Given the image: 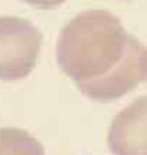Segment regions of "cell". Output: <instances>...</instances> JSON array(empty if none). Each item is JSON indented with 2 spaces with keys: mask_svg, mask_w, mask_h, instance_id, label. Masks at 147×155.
Instances as JSON below:
<instances>
[{
  "mask_svg": "<svg viewBox=\"0 0 147 155\" xmlns=\"http://www.w3.org/2000/svg\"><path fill=\"white\" fill-rule=\"evenodd\" d=\"M0 155H46L40 141L19 128H0Z\"/></svg>",
  "mask_w": 147,
  "mask_h": 155,
  "instance_id": "obj_5",
  "label": "cell"
},
{
  "mask_svg": "<svg viewBox=\"0 0 147 155\" xmlns=\"http://www.w3.org/2000/svg\"><path fill=\"white\" fill-rule=\"evenodd\" d=\"M124 35L117 19L102 10L83 12L64 25L56 43V62L74 82L92 81L120 61Z\"/></svg>",
  "mask_w": 147,
  "mask_h": 155,
  "instance_id": "obj_1",
  "label": "cell"
},
{
  "mask_svg": "<svg viewBox=\"0 0 147 155\" xmlns=\"http://www.w3.org/2000/svg\"><path fill=\"white\" fill-rule=\"evenodd\" d=\"M147 76V52L140 45L130 43L127 53L116 69L92 81L77 82L80 92L97 101H109L124 94Z\"/></svg>",
  "mask_w": 147,
  "mask_h": 155,
  "instance_id": "obj_3",
  "label": "cell"
},
{
  "mask_svg": "<svg viewBox=\"0 0 147 155\" xmlns=\"http://www.w3.org/2000/svg\"><path fill=\"white\" fill-rule=\"evenodd\" d=\"M107 141L114 155H147V96L116 116Z\"/></svg>",
  "mask_w": 147,
  "mask_h": 155,
  "instance_id": "obj_4",
  "label": "cell"
},
{
  "mask_svg": "<svg viewBox=\"0 0 147 155\" xmlns=\"http://www.w3.org/2000/svg\"><path fill=\"white\" fill-rule=\"evenodd\" d=\"M43 35L23 17L0 16V81L26 78L37 62Z\"/></svg>",
  "mask_w": 147,
  "mask_h": 155,
  "instance_id": "obj_2",
  "label": "cell"
}]
</instances>
